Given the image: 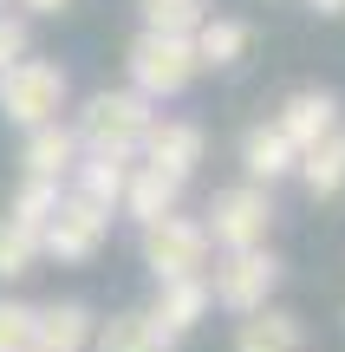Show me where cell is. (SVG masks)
<instances>
[{
	"label": "cell",
	"mask_w": 345,
	"mask_h": 352,
	"mask_svg": "<svg viewBox=\"0 0 345 352\" xmlns=\"http://www.w3.org/2000/svg\"><path fill=\"white\" fill-rule=\"evenodd\" d=\"M124 72H130V85L156 104V98L189 91V78L202 72V65H195L189 33H156V26H143V33L130 39V52H124Z\"/></svg>",
	"instance_id": "1"
},
{
	"label": "cell",
	"mask_w": 345,
	"mask_h": 352,
	"mask_svg": "<svg viewBox=\"0 0 345 352\" xmlns=\"http://www.w3.org/2000/svg\"><path fill=\"white\" fill-rule=\"evenodd\" d=\"M150 98H143L137 85H124V91H91L85 98V111H78V144L85 151H117V157H137V144H143V131H150Z\"/></svg>",
	"instance_id": "2"
},
{
	"label": "cell",
	"mask_w": 345,
	"mask_h": 352,
	"mask_svg": "<svg viewBox=\"0 0 345 352\" xmlns=\"http://www.w3.org/2000/svg\"><path fill=\"white\" fill-rule=\"evenodd\" d=\"M65 72L52 59H13V65H0V118L7 124H20V131H33V124H52V118L65 111Z\"/></svg>",
	"instance_id": "3"
},
{
	"label": "cell",
	"mask_w": 345,
	"mask_h": 352,
	"mask_svg": "<svg viewBox=\"0 0 345 352\" xmlns=\"http://www.w3.org/2000/svg\"><path fill=\"white\" fill-rule=\"evenodd\" d=\"M281 254H267V241H254V248H222L215 274H209V300L228 307V314H254V307L274 300V287H281Z\"/></svg>",
	"instance_id": "4"
},
{
	"label": "cell",
	"mask_w": 345,
	"mask_h": 352,
	"mask_svg": "<svg viewBox=\"0 0 345 352\" xmlns=\"http://www.w3.org/2000/svg\"><path fill=\"white\" fill-rule=\"evenodd\" d=\"M104 235H111V209L91 202V196H78V189H65L59 209H52L46 228H39V254L78 267V261H91V254L104 248Z\"/></svg>",
	"instance_id": "5"
},
{
	"label": "cell",
	"mask_w": 345,
	"mask_h": 352,
	"mask_svg": "<svg viewBox=\"0 0 345 352\" xmlns=\"http://www.w3.org/2000/svg\"><path fill=\"white\" fill-rule=\"evenodd\" d=\"M209 248H254L267 241L274 228V202H267V183H235V189H215L209 196Z\"/></svg>",
	"instance_id": "6"
},
{
	"label": "cell",
	"mask_w": 345,
	"mask_h": 352,
	"mask_svg": "<svg viewBox=\"0 0 345 352\" xmlns=\"http://www.w3.org/2000/svg\"><path fill=\"white\" fill-rule=\"evenodd\" d=\"M143 267H150L156 280L169 274H202L209 267V228L189 222V215H156V222H143Z\"/></svg>",
	"instance_id": "7"
},
{
	"label": "cell",
	"mask_w": 345,
	"mask_h": 352,
	"mask_svg": "<svg viewBox=\"0 0 345 352\" xmlns=\"http://www.w3.org/2000/svg\"><path fill=\"white\" fill-rule=\"evenodd\" d=\"M202 124H189V118H150V131H143V144H137V164H150V170H169V176H182L189 183L195 164H202Z\"/></svg>",
	"instance_id": "8"
},
{
	"label": "cell",
	"mask_w": 345,
	"mask_h": 352,
	"mask_svg": "<svg viewBox=\"0 0 345 352\" xmlns=\"http://www.w3.org/2000/svg\"><path fill=\"white\" fill-rule=\"evenodd\" d=\"M182 202V176H169V170H150V164H137L130 157V176H124V196H117V209L130 215V222H156V215H169Z\"/></svg>",
	"instance_id": "9"
},
{
	"label": "cell",
	"mask_w": 345,
	"mask_h": 352,
	"mask_svg": "<svg viewBox=\"0 0 345 352\" xmlns=\"http://www.w3.org/2000/svg\"><path fill=\"white\" fill-rule=\"evenodd\" d=\"M235 352H307V320L267 300V307H254V314H241Z\"/></svg>",
	"instance_id": "10"
},
{
	"label": "cell",
	"mask_w": 345,
	"mask_h": 352,
	"mask_svg": "<svg viewBox=\"0 0 345 352\" xmlns=\"http://www.w3.org/2000/svg\"><path fill=\"white\" fill-rule=\"evenodd\" d=\"M78 157H85L78 131L52 118V124H33V131H26V151H20V164H26V176H52V183H65Z\"/></svg>",
	"instance_id": "11"
},
{
	"label": "cell",
	"mask_w": 345,
	"mask_h": 352,
	"mask_svg": "<svg viewBox=\"0 0 345 352\" xmlns=\"http://www.w3.org/2000/svg\"><path fill=\"white\" fill-rule=\"evenodd\" d=\"M91 307L85 300H52V307H33V340L26 346H46V352H85L91 346Z\"/></svg>",
	"instance_id": "12"
},
{
	"label": "cell",
	"mask_w": 345,
	"mask_h": 352,
	"mask_svg": "<svg viewBox=\"0 0 345 352\" xmlns=\"http://www.w3.org/2000/svg\"><path fill=\"white\" fill-rule=\"evenodd\" d=\"M98 352H176V333L143 307V314H111L104 327H91Z\"/></svg>",
	"instance_id": "13"
},
{
	"label": "cell",
	"mask_w": 345,
	"mask_h": 352,
	"mask_svg": "<svg viewBox=\"0 0 345 352\" xmlns=\"http://www.w3.org/2000/svg\"><path fill=\"white\" fill-rule=\"evenodd\" d=\"M209 274H169V280H156V300H150V314L163 320L169 333H189V327H202V314H209Z\"/></svg>",
	"instance_id": "14"
},
{
	"label": "cell",
	"mask_w": 345,
	"mask_h": 352,
	"mask_svg": "<svg viewBox=\"0 0 345 352\" xmlns=\"http://www.w3.org/2000/svg\"><path fill=\"white\" fill-rule=\"evenodd\" d=\"M274 124L294 138V151H307V144H320L326 131L339 124V98H333L326 85H307V91H294V98L281 104V118H274Z\"/></svg>",
	"instance_id": "15"
},
{
	"label": "cell",
	"mask_w": 345,
	"mask_h": 352,
	"mask_svg": "<svg viewBox=\"0 0 345 352\" xmlns=\"http://www.w3.org/2000/svg\"><path fill=\"white\" fill-rule=\"evenodd\" d=\"M300 164V151H294V138H287L281 124H254L241 138V170H248V183H281V176H294Z\"/></svg>",
	"instance_id": "16"
},
{
	"label": "cell",
	"mask_w": 345,
	"mask_h": 352,
	"mask_svg": "<svg viewBox=\"0 0 345 352\" xmlns=\"http://www.w3.org/2000/svg\"><path fill=\"white\" fill-rule=\"evenodd\" d=\"M294 170L307 176V189H313L320 202H326V196H339V189H345V118L326 131L320 144H307V151H300V164H294Z\"/></svg>",
	"instance_id": "17"
},
{
	"label": "cell",
	"mask_w": 345,
	"mask_h": 352,
	"mask_svg": "<svg viewBox=\"0 0 345 352\" xmlns=\"http://www.w3.org/2000/svg\"><path fill=\"white\" fill-rule=\"evenodd\" d=\"M124 176H130V157H117V151H85V157L72 164V176H65V183H72L78 196L104 202V209H117V196H124Z\"/></svg>",
	"instance_id": "18"
},
{
	"label": "cell",
	"mask_w": 345,
	"mask_h": 352,
	"mask_svg": "<svg viewBox=\"0 0 345 352\" xmlns=\"http://www.w3.org/2000/svg\"><path fill=\"white\" fill-rule=\"evenodd\" d=\"M189 46H195V65H235L248 52V26L241 20H228V13H202L195 20V33H189Z\"/></svg>",
	"instance_id": "19"
},
{
	"label": "cell",
	"mask_w": 345,
	"mask_h": 352,
	"mask_svg": "<svg viewBox=\"0 0 345 352\" xmlns=\"http://www.w3.org/2000/svg\"><path fill=\"white\" fill-rule=\"evenodd\" d=\"M59 196H65V183H52V176H26V183L13 189L7 215H13L20 228H33V235H39V228H46V215L59 209Z\"/></svg>",
	"instance_id": "20"
},
{
	"label": "cell",
	"mask_w": 345,
	"mask_h": 352,
	"mask_svg": "<svg viewBox=\"0 0 345 352\" xmlns=\"http://www.w3.org/2000/svg\"><path fill=\"white\" fill-rule=\"evenodd\" d=\"M33 261H39V235L20 228L13 215H0V280H26Z\"/></svg>",
	"instance_id": "21"
},
{
	"label": "cell",
	"mask_w": 345,
	"mask_h": 352,
	"mask_svg": "<svg viewBox=\"0 0 345 352\" xmlns=\"http://www.w3.org/2000/svg\"><path fill=\"white\" fill-rule=\"evenodd\" d=\"M202 13L209 0H143V26H156V33H195Z\"/></svg>",
	"instance_id": "22"
},
{
	"label": "cell",
	"mask_w": 345,
	"mask_h": 352,
	"mask_svg": "<svg viewBox=\"0 0 345 352\" xmlns=\"http://www.w3.org/2000/svg\"><path fill=\"white\" fill-rule=\"evenodd\" d=\"M26 340H33V307L0 294V352H26Z\"/></svg>",
	"instance_id": "23"
},
{
	"label": "cell",
	"mask_w": 345,
	"mask_h": 352,
	"mask_svg": "<svg viewBox=\"0 0 345 352\" xmlns=\"http://www.w3.org/2000/svg\"><path fill=\"white\" fill-rule=\"evenodd\" d=\"M26 52V20L20 13H0V65H13Z\"/></svg>",
	"instance_id": "24"
},
{
	"label": "cell",
	"mask_w": 345,
	"mask_h": 352,
	"mask_svg": "<svg viewBox=\"0 0 345 352\" xmlns=\"http://www.w3.org/2000/svg\"><path fill=\"white\" fill-rule=\"evenodd\" d=\"M13 7H20V13H65L72 0H13Z\"/></svg>",
	"instance_id": "25"
},
{
	"label": "cell",
	"mask_w": 345,
	"mask_h": 352,
	"mask_svg": "<svg viewBox=\"0 0 345 352\" xmlns=\"http://www.w3.org/2000/svg\"><path fill=\"white\" fill-rule=\"evenodd\" d=\"M313 13H326V20H333V13H345V0H307Z\"/></svg>",
	"instance_id": "26"
},
{
	"label": "cell",
	"mask_w": 345,
	"mask_h": 352,
	"mask_svg": "<svg viewBox=\"0 0 345 352\" xmlns=\"http://www.w3.org/2000/svg\"><path fill=\"white\" fill-rule=\"evenodd\" d=\"M26 352H46V346H26Z\"/></svg>",
	"instance_id": "27"
}]
</instances>
